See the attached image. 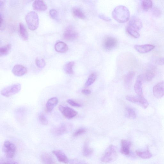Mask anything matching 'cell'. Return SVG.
<instances>
[{
	"instance_id": "obj_1",
	"label": "cell",
	"mask_w": 164,
	"mask_h": 164,
	"mask_svg": "<svg viewBox=\"0 0 164 164\" xmlns=\"http://www.w3.org/2000/svg\"><path fill=\"white\" fill-rule=\"evenodd\" d=\"M129 10L126 7L119 6L116 7L112 12L113 18L118 22L123 23L127 22L130 18Z\"/></svg>"
},
{
	"instance_id": "obj_2",
	"label": "cell",
	"mask_w": 164,
	"mask_h": 164,
	"mask_svg": "<svg viewBox=\"0 0 164 164\" xmlns=\"http://www.w3.org/2000/svg\"><path fill=\"white\" fill-rule=\"evenodd\" d=\"M26 20L29 29L32 31L36 30L39 24V19L38 14L36 12H30L26 15Z\"/></svg>"
},
{
	"instance_id": "obj_3",
	"label": "cell",
	"mask_w": 164,
	"mask_h": 164,
	"mask_svg": "<svg viewBox=\"0 0 164 164\" xmlns=\"http://www.w3.org/2000/svg\"><path fill=\"white\" fill-rule=\"evenodd\" d=\"M118 154L116 148L113 146H109L104 152L101 158L102 162L108 163L114 161L116 159Z\"/></svg>"
},
{
	"instance_id": "obj_4",
	"label": "cell",
	"mask_w": 164,
	"mask_h": 164,
	"mask_svg": "<svg viewBox=\"0 0 164 164\" xmlns=\"http://www.w3.org/2000/svg\"><path fill=\"white\" fill-rule=\"evenodd\" d=\"M21 89L20 84H14L3 89L1 91V94L4 97H9L17 94L20 91Z\"/></svg>"
},
{
	"instance_id": "obj_5",
	"label": "cell",
	"mask_w": 164,
	"mask_h": 164,
	"mask_svg": "<svg viewBox=\"0 0 164 164\" xmlns=\"http://www.w3.org/2000/svg\"><path fill=\"white\" fill-rule=\"evenodd\" d=\"M3 150L6 157L8 158H13L16 153V147L12 143L7 141L4 142L3 146Z\"/></svg>"
},
{
	"instance_id": "obj_6",
	"label": "cell",
	"mask_w": 164,
	"mask_h": 164,
	"mask_svg": "<svg viewBox=\"0 0 164 164\" xmlns=\"http://www.w3.org/2000/svg\"><path fill=\"white\" fill-rule=\"evenodd\" d=\"M72 126L71 124L63 123L54 128L52 133L56 136H60L71 131Z\"/></svg>"
},
{
	"instance_id": "obj_7",
	"label": "cell",
	"mask_w": 164,
	"mask_h": 164,
	"mask_svg": "<svg viewBox=\"0 0 164 164\" xmlns=\"http://www.w3.org/2000/svg\"><path fill=\"white\" fill-rule=\"evenodd\" d=\"M126 99L129 101L133 103H137L143 109H147L148 106V103L147 99L143 97H135L127 96Z\"/></svg>"
},
{
	"instance_id": "obj_8",
	"label": "cell",
	"mask_w": 164,
	"mask_h": 164,
	"mask_svg": "<svg viewBox=\"0 0 164 164\" xmlns=\"http://www.w3.org/2000/svg\"><path fill=\"white\" fill-rule=\"evenodd\" d=\"M59 110L65 117L68 119H71L76 116L78 113L73 109L68 107H65L60 105Z\"/></svg>"
},
{
	"instance_id": "obj_9",
	"label": "cell",
	"mask_w": 164,
	"mask_h": 164,
	"mask_svg": "<svg viewBox=\"0 0 164 164\" xmlns=\"http://www.w3.org/2000/svg\"><path fill=\"white\" fill-rule=\"evenodd\" d=\"M63 37L66 40L73 41L78 38V34L72 27H68L64 31Z\"/></svg>"
},
{
	"instance_id": "obj_10",
	"label": "cell",
	"mask_w": 164,
	"mask_h": 164,
	"mask_svg": "<svg viewBox=\"0 0 164 164\" xmlns=\"http://www.w3.org/2000/svg\"><path fill=\"white\" fill-rule=\"evenodd\" d=\"M144 80L142 75L138 76L134 86V90L138 96L143 97L142 86Z\"/></svg>"
},
{
	"instance_id": "obj_11",
	"label": "cell",
	"mask_w": 164,
	"mask_h": 164,
	"mask_svg": "<svg viewBox=\"0 0 164 164\" xmlns=\"http://www.w3.org/2000/svg\"><path fill=\"white\" fill-rule=\"evenodd\" d=\"M117 44V40L115 38L111 36H108L104 39L103 46L105 50L110 51L114 48Z\"/></svg>"
},
{
	"instance_id": "obj_12",
	"label": "cell",
	"mask_w": 164,
	"mask_h": 164,
	"mask_svg": "<svg viewBox=\"0 0 164 164\" xmlns=\"http://www.w3.org/2000/svg\"><path fill=\"white\" fill-rule=\"evenodd\" d=\"M153 93L154 96L157 99H161L164 95V81H162L153 87Z\"/></svg>"
},
{
	"instance_id": "obj_13",
	"label": "cell",
	"mask_w": 164,
	"mask_h": 164,
	"mask_svg": "<svg viewBox=\"0 0 164 164\" xmlns=\"http://www.w3.org/2000/svg\"><path fill=\"white\" fill-rule=\"evenodd\" d=\"M128 27L138 31L141 29L143 27L142 22L138 18L133 17L129 22Z\"/></svg>"
},
{
	"instance_id": "obj_14",
	"label": "cell",
	"mask_w": 164,
	"mask_h": 164,
	"mask_svg": "<svg viewBox=\"0 0 164 164\" xmlns=\"http://www.w3.org/2000/svg\"><path fill=\"white\" fill-rule=\"evenodd\" d=\"M155 46L151 44L143 45H135L134 46L135 49L139 53L144 54L150 52L154 49Z\"/></svg>"
},
{
	"instance_id": "obj_15",
	"label": "cell",
	"mask_w": 164,
	"mask_h": 164,
	"mask_svg": "<svg viewBox=\"0 0 164 164\" xmlns=\"http://www.w3.org/2000/svg\"><path fill=\"white\" fill-rule=\"evenodd\" d=\"M12 72L16 76L21 77L27 73V69L26 67L22 65H17L14 66Z\"/></svg>"
},
{
	"instance_id": "obj_16",
	"label": "cell",
	"mask_w": 164,
	"mask_h": 164,
	"mask_svg": "<svg viewBox=\"0 0 164 164\" xmlns=\"http://www.w3.org/2000/svg\"><path fill=\"white\" fill-rule=\"evenodd\" d=\"M53 153L59 162L65 164L69 163V160L62 151L60 150H54L53 151Z\"/></svg>"
},
{
	"instance_id": "obj_17",
	"label": "cell",
	"mask_w": 164,
	"mask_h": 164,
	"mask_svg": "<svg viewBox=\"0 0 164 164\" xmlns=\"http://www.w3.org/2000/svg\"><path fill=\"white\" fill-rule=\"evenodd\" d=\"M131 143L128 140L123 139L121 142V152L122 154L125 155H128L130 154V149Z\"/></svg>"
},
{
	"instance_id": "obj_18",
	"label": "cell",
	"mask_w": 164,
	"mask_h": 164,
	"mask_svg": "<svg viewBox=\"0 0 164 164\" xmlns=\"http://www.w3.org/2000/svg\"><path fill=\"white\" fill-rule=\"evenodd\" d=\"M58 103V100L56 97L51 98L47 102L46 105V109L48 112H51L55 107Z\"/></svg>"
},
{
	"instance_id": "obj_19",
	"label": "cell",
	"mask_w": 164,
	"mask_h": 164,
	"mask_svg": "<svg viewBox=\"0 0 164 164\" xmlns=\"http://www.w3.org/2000/svg\"><path fill=\"white\" fill-rule=\"evenodd\" d=\"M32 6L35 10L39 11H44L47 9V6L46 3L41 0L35 1L33 3Z\"/></svg>"
},
{
	"instance_id": "obj_20",
	"label": "cell",
	"mask_w": 164,
	"mask_h": 164,
	"mask_svg": "<svg viewBox=\"0 0 164 164\" xmlns=\"http://www.w3.org/2000/svg\"><path fill=\"white\" fill-rule=\"evenodd\" d=\"M55 48L57 52L60 53H65L68 50L67 45L62 41L57 42L55 45Z\"/></svg>"
},
{
	"instance_id": "obj_21",
	"label": "cell",
	"mask_w": 164,
	"mask_h": 164,
	"mask_svg": "<svg viewBox=\"0 0 164 164\" xmlns=\"http://www.w3.org/2000/svg\"><path fill=\"white\" fill-rule=\"evenodd\" d=\"M19 32L22 38L25 41L27 40L29 38L28 34L24 25L20 23L19 25Z\"/></svg>"
},
{
	"instance_id": "obj_22",
	"label": "cell",
	"mask_w": 164,
	"mask_h": 164,
	"mask_svg": "<svg viewBox=\"0 0 164 164\" xmlns=\"http://www.w3.org/2000/svg\"><path fill=\"white\" fill-rule=\"evenodd\" d=\"M41 159L44 164H54V161L52 156L47 153H44L41 156Z\"/></svg>"
},
{
	"instance_id": "obj_23",
	"label": "cell",
	"mask_w": 164,
	"mask_h": 164,
	"mask_svg": "<svg viewBox=\"0 0 164 164\" xmlns=\"http://www.w3.org/2000/svg\"><path fill=\"white\" fill-rule=\"evenodd\" d=\"M135 75V73L133 71L130 72L127 74L124 79L125 84L126 87L130 86Z\"/></svg>"
},
{
	"instance_id": "obj_24",
	"label": "cell",
	"mask_w": 164,
	"mask_h": 164,
	"mask_svg": "<svg viewBox=\"0 0 164 164\" xmlns=\"http://www.w3.org/2000/svg\"><path fill=\"white\" fill-rule=\"evenodd\" d=\"M75 65L74 61L69 62L66 63L64 66V70L65 73L68 75L74 74L73 67Z\"/></svg>"
},
{
	"instance_id": "obj_25",
	"label": "cell",
	"mask_w": 164,
	"mask_h": 164,
	"mask_svg": "<svg viewBox=\"0 0 164 164\" xmlns=\"http://www.w3.org/2000/svg\"><path fill=\"white\" fill-rule=\"evenodd\" d=\"M72 12L74 15L77 18L80 19H84L86 18L83 11L79 8H74L73 9Z\"/></svg>"
},
{
	"instance_id": "obj_26",
	"label": "cell",
	"mask_w": 164,
	"mask_h": 164,
	"mask_svg": "<svg viewBox=\"0 0 164 164\" xmlns=\"http://www.w3.org/2000/svg\"><path fill=\"white\" fill-rule=\"evenodd\" d=\"M144 80L150 81L153 79L155 76V72L152 70H147L144 74H142Z\"/></svg>"
},
{
	"instance_id": "obj_27",
	"label": "cell",
	"mask_w": 164,
	"mask_h": 164,
	"mask_svg": "<svg viewBox=\"0 0 164 164\" xmlns=\"http://www.w3.org/2000/svg\"><path fill=\"white\" fill-rule=\"evenodd\" d=\"M137 155L140 158L144 159H148L151 158L152 155L149 150L144 152L136 151Z\"/></svg>"
},
{
	"instance_id": "obj_28",
	"label": "cell",
	"mask_w": 164,
	"mask_h": 164,
	"mask_svg": "<svg viewBox=\"0 0 164 164\" xmlns=\"http://www.w3.org/2000/svg\"><path fill=\"white\" fill-rule=\"evenodd\" d=\"M11 48V45L8 44L4 46L0 49V56L7 55L10 52Z\"/></svg>"
},
{
	"instance_id": "obj_29",
	"label": "cell",
	"mask_w": 164,
	"mask_h": 164,
	"mask_svg": "<svg viewBox=\"0 0 164 164\" xmlns=\"http://www.w3.org/2000/svg\"><path fill=\"white\" fill-rule=\"evenodd\" d=\"M93 152V149L89 147L88 143H86L84 144L83 149V155L86 157H89L92 154Z\"/></svg>"
},
{
	"instance_id": "obj_30",
	"label": "cell",
	"mask_w": 164,
	"mask_h": 164,
	"mask_svg": "<svg viewBox=\"0 0 164 164\" xmlns=\"http://www.w3.org/2000/svg\"><path fill=\"white\" fill-rule=\"evenodd\" d=\"M97 78L96 75L95 73L91 74L89 77L85 84V86L88 87L94 83Z\"/></svg>"
},
{
	"instance_id": "obj_31",
	"label": "cell",
	"mask_w": 164,
	"mask_h": 164,
	"mask_svg": "<svg viewBox=\"0 0 164 164\" xmlns=\"http://www.w3.org/2000/svg\"><path fill=\"white\" fill-rule=\"evenodd\" d=\"M127 31L131 36L137 39L140 37V35L138 31L128 27L126 28Z\"/></svg>"
},
{
	"instance_id": "obj_32",
	"label": "cell",
	"mask_w": 164,
	"mask_h": 164,
	"mask_svg": "<svg viewBox=\"0 0 164 164\" xmlns=\"http://www.w3.org/2000/svg\"><path fill=\"white\" fill-rule=\"evenodd\" d=\"M127 115L130 119H134L136 118L137 115L134 110L130 108L126 109Z\"/></svg>"
},
{
	"instance_id": "obj_33",
	"label": "cell",
	"mask_w": 164,
	"mask_h": 164,
	"mask_svg": "<svg viewBox=\"0 0 164 164\" xmlns=\"http://www.w3.org/2000/svg\"><path fill=\"white\" fill-rule=\"evenodd\" d=\"M36 63L37 66L40 68H44L46 65V63L43 58L40 57H37L36 60Z\"/></svg>"
},
{
	"instance_id": "obj_34",
	"label": "cell",
	"mask_w": 164,
	"mask_h": 164,
	"mask_svg": "<svg viewBox=\"0 0 164 164\" xmlns=\"http://www.w3.org/2000/svg\"><path fill=\"white\" fill-rule=\"evenodd\" d=\"M142 7L145 10L151 8L153 6V2L151 1H143L142 3Z\"/></svg>"
},
{
	"instance_id": "obj_35",
	"label": "cell",
	"mask_w": 164,
	"mask_h": 164,
	"mask_svg": "<svg viewBox=\"0 0 164 164\" xmlns=\"http://www.w3.org/2000/svg\"><path fill=\"white\" fill-rule=\"evenodd\" d=\"M39 120L40 123L43 125H46L48 123L47 119L43 114L41 113L39 115Z\"/></svg>"
},
{
	"instance_id": "obj_36",
	"label": "cell",
	"mask_w": 164,
	"mask_h": 164,
	"mask_svg": "<svg viewBox=\"0 0 164 164\" xmlns=\"http://www.w3.org/2000/svg\"><path fill=\"white\" fill-rule=\"evenodd\" d=\"M69 164H88L85 162L78 159H72L69 160Z\"/></svg>"
},
{
	"instance_id": "obj_37",
	"label": "cell",
	"mask_w": 164,
	"mask_h": 164,
	"mask_svg": "<svg viewBox=\"0 0 164 164\" xmlns=\"http://www.w3.org/2000/svg\"><path fill=\"white\" fill-rule=\"evenodd\" d=\"M50 15L52 18L56 19L58 17V13L57 11L55 9H52L50 11Z\"/></svg>"
},
{
	"instance_id": "obj_38",
	"label": "cell",
	"mask_w": 164,
	"mask_h": 164,
	"mask_svg": "<svg viewBox=\"0 0 164 164\" xmlns=\"http://www.w3.org/2000/svg\"><path fill=\"white\" fill-rule=\"evenodd\" d=\"M86 132V130L85 128H80L77 130L73 134L74 137L78 136L82 134H83Z\"/></svg>"
},
{
	"instance_id": "obj_39",
	"label": "cell",
	"mask_w": 164,
	"mask_h": 164,
	"mask_svg": "<svg viewBox=\"0 0 164 164\" xmlns=\"http://www.w3.org/2000/svg\"><path fill=\"white\" fill-rule=\"evenodd\" d=\"M67 102L70 105L74 107H80L81 106V104L75 102L72 99H68Z\"/></svg>"
},
{
	"instance_id": "obj_40",
	"label": "cell",
	"mask_w": 164,
	"mask_h": 164,
	"mask_svg": "<svg viewBox=\"0 0 164 164\" xmlns=\"http://www.w3.org/2000/svg\"><path fill=\"white\" fill-rule=\"evenodd\" d=\"M153 13L154 15L157 17H159L161 15V11L157 8H155L154 9Z\"/></svg>"
},
{
	"instance_id": "obj_41",
	"label": "cell",
	"mask_w": 164,
	"mask_h": 164,
	"mask_svg": "<svg viewBox=\"0 0 164 164\" xmlns=\"http://www.w3.org/2000/svg\"><path fill=\"white\" fill-rule=\"evenodd\" d=\"M99 17L100 18L106 21L110 22L111 21L109 17L103 15H99Z\"/></svg>"
},
{
	"instance_id": "obj_42",
	"label": "cell",
	"mask_w": 164,
	"mask_h": 164,
	"mask_svg": "<svg viewBox=\"0 0 164 164\" xmlns=\"http://www.w3.org/2000/svg\"><path fill=\"white\" fill-rule=\"evenodd\" d=\"M1 164H18V163L15 161H7L1 162Z\"/></svg>"
},
{
	"instance_id": "obj_43",
	"label": "cell",
	"mask_w": 164,
	"mask_h": 164,
	"mask_svg": "<svg viewBox=\"0 0 164 164\" xmlns=\"http://www.w3.org/2000/svg\"><path fill=\"white\" fill-rule=\"evenodd\" d=\"M0 23H1V30L2 29L3 30V29H4V23L3 19L2 17L1 14V22H0Z\"/></svg>"
},
{
	"instance_id": "obj_44",
	"label": "cell",
	"mask_w": 164,
	"mask_h": 164,
	"mask_svg": "<svg viewBox=\"0 0 164 164\" xmlns=\"http://www.w3.org/2000/svg\"><path fill=\"white\" fill-rule=\"evenodd\" d=\"M81 92L83 94L87 95L90 94L91 92L89 90L83 89V90H82Z\"/></svg>"
},
{
	"instance_id": "obj_45",
	"label": "cell",
	"mask_w": 164,
	"mask_h": 164,
	"mask_svg": "<svg viewBox=\"0 0 164 164\" xmlns=\"http://www.w3.org/2000/svg\"><path fill=\"white\" fill-rule=\"evenodd\" d=\"M157 64L160 65H164V57H162L160 59L157 61Z\"/></svg>"
}]
</instances>
